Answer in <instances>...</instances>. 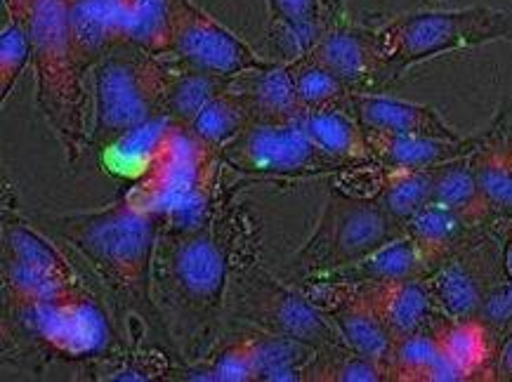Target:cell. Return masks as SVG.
<instances>
[{"label":"cell","instance_id":"d4e9b609","mask_svg":"<svg viewBox=\"0 0 512 382\" xmlns=\"http://www.w3.org/2000/svg\"><path fill=\"white\" fill-rule=\"evenodd\" d=\"M298 128H303L321 149L336 156L347 166H366L373 163L369 135L364 125L347 109L307 111L298 118Z\"/></svg>","mask_w":512,"mask_h":382},{"label":"cell","instance_id":"52a82bcc","mask_svg":"<svg viewBox=\"0 0 512 382\" xmlns=\"http://www.w3.org/2000/svg\"><path fill=\"white\" fill-rule=\"evenodd\" d=\"M399 236H404V225L387 215L378 203L333 189L312 234L288 262L286 272L293 281H307L352 265Z\"/></svg>","mask_w":512,"mask_h":382},{"label":"cell","instance_id":"d6a6232c","mask_svg":"<svg viewBox=\"0 0 512 382\" xmlns=\"http://www.w3.org/2000/svg\"><path fill=\"white\" fill-rule=\"evenodd\" d=\"M3 288L12 305H50L90 291L83 281H64L3 258Z\"/></svg>","mask_w":512,"mask_h":382},{"label":"cell","instance_id":"7a4b0ae2","mask_svg":"<svg viewBox=\"0 0 512 382\" xmlns=\"http://www.w3.org/2000/svg\"><path fill=\"white\" fill-rule=\"evenodd\" d=\"M48 227L88 262L118 307L140 316L144 326L159 331L170 347L152 293L154 253L161 234L152 215L121 199L107 208L50 215Z\"/></svg>","mask_w":512,"mask_h":382},{"label":"cell","instance_id":"f1b7e54d","mask_svg":"<svg viewBox=\"0 0 512 382\" xmlns=\"http://www.w3.org/2000/svg\"><path fill=\"white\" fill-rule=\"evenodd\" d=\"M501 130L503 128H498L472 154V170H475L477 184L494 215V222L501 220L512 225V156Z\"/></svg>","mask_w":512,"mask_h":382},{"label":"cell","instance_id":"277c9868","mask_svg":"<svg viewBox=\"0 0 512 382\" xmlns=\"http://www.w3.org/2000/svg\"><path fill=\"white\" fill-rule=\"evenodd\" d=\"M491 43H512V12L489 5L404 12L376 29L380 83L385 90L411 67Z\"/></svg>","mask_w":512,"mask_h":382},{"label":"cell","instance_id":"ee69618b","mask_svg":"<svg viewBox=\"0 0 512 382\" xmlns=\"http://www.w3.org/2000/svg\"><path fill=\"white\" fill-rule=\"evenodd\" d=\"M505 144H508V149H510V156H512V135H510V137H505Z\"/></svg>","mask_w":512,"mask_h":382},{"label":"cell","instance_id":"2e32d148","mask_svg":"<svg viewBox=\"0 0 512 382\" xmlns=\"http://www.w3.org/2000/svg\"><path fill=\"white\" fill-rule=\"evenodd\" d=\"M350 114L364 125V130L390 135L446 137L456 140L458 130L430 104L406 102L380 92H352Z\"/></svg>","mask_w":512,"mask_h":382},{"label":"cell","instance_id":"d6986e66","mask_svg":"<svg viewBox=\"0 0 512 382\" xmlns=\"http://www.w3.org/2000/svg\"><path fill=\"white\" fill-rule=\"evenodd\" d=\"M229 90L239 97L253 123H298L305 114L293 92L286 62L234 76Z\"/></svg>","mask_w":512,"mask_h":382},{"label":"cell","instance_id":"f546056e","mask_svg":"<svg viewBox=\"0 0 512 382\" xmlns=\"http://www.w3.org/2000/svg\"><path fill=\"white\" fill-rule=\"evenodd\" d=\"M123 43L154 57H168L173 48V8L170 0H126Z\"/></svg>","mask_w":512,"mask_h":382},{"label":"cell","instance_id":"836d02e7","mask_svg":"<svg viewBox=\"0 0 512 382\" xmlns=\"http://www.w3.org/2000/svg\"><path fill=\"white\" fill-rule=\"evenodd\" d=\"M251 123L253 121L244 104L227 88L201 109V114L194 118L189 130L206 147L222 151V147H227L229 142L236 140Z\"/></svg>","mask_w":512,"mask_h":382},{"label":"cell","instance_id":"ac0fdd59","mask_svg":"<svg viewBox=\"0 0 512 382\" xmlns=\"http://www.w3.org/2000/svg\"><path fill=\"white\" fill-rule=\"evenodd\" d=\"M366 291H369L380 319L390 328L392 338L437 328L446 319L425 276L423 279L383 283V286H366Z\"/></svg>","mask_w":512,"mask_h":382},{"label":"cell","instance_id":"ab89813d","mask_svg":"<svg viewBox=\"0 0 512 382\" xmlns=\"http://www.w3.org/2000/svg\"><path fill=\"white\" fill-rule=\"evenodd\" d=\"M36 0H3L5 10H8V17L15 19V22L29 24L31 12H34Z\"/></svg>","mask_w":512,"mask_h":382},{"label":"cell","instance_id":"cb8c5ba5","mask_svg":"<svg viewBox=\"0 0 512 382\" xmlns=\"http://www.w3.org/2000/svg\"><path fill=\"white\" fill-rule=\"evenodd\" d=\"M385 371L387 378L399 382H468L444 357L435 328L395 338L387 354Z\"/></svg>","mask_w":512,"mask_h":382},{"label":"cell","instance_id":"60d3db41","mask_svg":"<svg viewBox=\"0 0 512 382\" xmlns=\"http://www.w3.org/2000/svg\"><path fill=\"white\" fill-rule=\"evenodd\" d=\"M498 380L512 382V335L501 345V352H498V366H496Z\"/></svg>","mask_w":512,"mask_h":382},{"label":"cell","instance_id":"3957f363","mask_svg":"<svg viewBox=\"0 0 512 382\" xmlns=\"http://www.w3.org/2000/svg\"><path fill=\"white\" fill-rule=\"evenodd\" d=\"M29 31L38 111L62 144L67 161L76 163L90 147L93 92L85 88V74L71 50L64 0H36Z\"/></svg>","mask_w":512,"mask_h":382},{"label":"cell","instance_id":"4fadbf2b","mask_svg":"<svg viewBox=\"0 0 512 382\" xmlns=\"http://www.w3.org/2000/svg\"><path fill=\"white\" fill-rule=\"evenodd\" d=\"M187 133L189 128L177 125L173 118L156 114L97 149L100 166L114 180L135 184L170 161L180 144L185 142Z\"/></svg>","mask_w":512,"mask_h":382},{"label":"cell","instance_id":"4316f807","mask_svg":"<svg viewBox=\"0 0 512 382\" xmlns=\"http://www.w3.org/2000/svg\"><path fill=\"white\" fill-rule=\"evenodd\" d=\"M246 338L253 354L255 380L262 382L307 380L312 361L319 354V349L305 345V342L286 338V335L255 331V328L246 333Z\"/></svg>","mask_w":512,"mask_h":382},{"label":"cell","instance_id":"6da1fadb","mask_svg":"<svg viewBox=\"0 0 512 382\" xmlns=\"http://www.w3.org/2000/svg\"><path fill=\"white\" fill-rule=\"evenodd\" d=\"M234 222L218 215L187 234H159L152 293L175 357L199 361L218 338L232 286Z\"/></svg>","mask_w":512,"mask_h":382},{"label":"cell","instance_id":"7c38bea8","mask_svg":"<svg viewBox=\"0 0 512 382\" xmlns=\"http://www.w3.org/2000/svg\"><path fill=\"white\" fill-rule=\"evenodd\" d=\"M503 276V246L482 234L428 272L425 281L449 319H477L489 288Z\"/></svg>","mask_w":512,"mask_h":382},{"label":"cell","instance_id":"9c48e42d","mask_svg":"<svg viewBox=\"0 0 512 382\" xmlns=\"http://www.w3.org/2000/svg\"><path fill=\"white\" fill-rule=\"evenodd\" d=\"M222 163L248 177H321L343 173L347 163L319 147L295 123H251L220 151Z\"/></svg>","mask_w":512,"mask_h":382},{"label":"cell","instance_id":"e575fe53","mask_svg":"<svg viewBox=\"0 0 512 382\" xmlns=\"http://www.w3.org/2000/svg\"><path fill=\"white\" fill-rule=\"evenodd\" d=\"M180 378L201 382H253L255 366L248 338L241 335V340L220 347V352L208 354L199 361H189L180 368Z\"/></svg>","mask_w":512,"mask_h":382},{"label":"cell","instance_id":"83f0119b","mask_svg":"<svg viewBox=\"0 0 512 382\" xmlns=\"http://www.w3.org/2000/svg\"><path fill=\"white\" fill-rule=\"evenodd\" d=\"M432 203L454 210L475 227L487 229V225L494 222V215H491L482 189L477 184L475 170H472V156H463L451 163H444V166H437Z\"/></svg>","mask_w":512,"mask_h":382},{"label":"cell","instance_id":"5b68a950","mask_svg":"<svg viewBox=\"0 0 512 382\" xmlns=\"http://www.w3.org/2000/svg\"><path fill=\"white\" fill-rule=\"evenodd\" d=\"M222 166L220 151L206 147L189 130L175 156L156 173L130 184L123 199L152 215L161 232H196L220 215Z\"/></svg>","mask_w":512,"mask_h":382},{"label":"cell","instance_id":"e0dca14e","mask_svg":"<svg viewBox=\"0 0 512 382\" xmlns=\"http://www.w3.org/2000/svg\"><path fill=\"white\" fill-rule=\"evenodd\" d=\"M71 50L83 74L123 43L126 0H64Z\"/></svg>","mask_w":512,"mask_h":382},{"label":"cell","instance_id":"9a60e30c","mask_svg":"<svg viewBox=\"0 0 512 382\" xmlns=\"http://www.w3.org/2000/svg\"><path fill=\"white\" fill-rule=\"evenodd\" d=\"M498 128L501 125L494 123L487 130H482V133L472 137H456V140H446V137L390 135L376 133V130H366V135H369L373 163H378V166L399 170H428L456 161V158L472 156Z\"/></svg>","mask_w":512,"mask_h":382},{"label":"cell","instance_id":"b9f144b4","mask_svg":"<svg viewBox=\"0 0 512 382\" xmlns=\"http://www.w3.org/2000/svg\"><path fill=\"white\" fill-rule=\"evenodd\" d=\"M321 5H324V17H326V24H336V22H343L345 19V0H321Z\"/></svg>","mask_w":512,"mask_h":382},{"label":"cell","instance_id":"44dd1931","mask_svg":"<svg viewBox=\"0 0 512 382\" xmlns=\"http://www.w3.org/2000/svg\"><path fill=\"white\" fill-rule=\"evenodd\" d=\"M404 234L416 243L420 258H423L428 272H432L437 265H442L444 260H449L451 255H456L458 250L468 246V243L487 234V229L470 225L465 217L439 206V203H430V206H425L418 215H413L406 222Z\"/></svg>","mask_w":512,"mask_h":382},{"label":"cell","instance_id":"1f68e13d","mask_svg":"<svg viewBox=\"0 0 512 382\" xmlns=\"http://www.w3.org/2000/svg\"><path fill=\"white\" fill-rule=\"evenodd\" d=\"M232 78L206 74V71L180 69L177 74H170L166 95L161 102V114L173 118L177 125L189 128L194 118L201 114V109L218 97L220 92L229 88Z\"/></svg>","mask_w":512,"mask_h":382},{"label":"cell","instance_id":"8992f818","mask_svg":"<svg viewBox=\"0 0 512 382\" xmlns=\"http://www.w3.org/2000/svg\"><path fill=\"white\" fill-rule=\"evenodd\" d=\"M93 78V130L90 147L100 149L156 114L166 95L170 71L163 57L121 43L90 71Z\"/></svg>","mask_w":512,"mask_h":382},{"label":"cell","instance_id":"7bdbcfd3","mask_svg":"<svg viewBox=\"0 0 512 382\" xmlns=\"http://www.w3.org/2000/svg\"><path fill=\"white\" fill-rule=\"evenodd\" d=\"M503 272L512 281V232L503 241Z\"/></svg>","mask_w":512,"mask_h":382},{"label":"cell","instance_id":"ba28073f","mask_svg":"<svg viewBox=\"0 0 512 382\" xmlns=\"http://www.w3.org/2000/svg\"><path fill=\"white\" fill-rule=\"evenodd\" d=\"M225 316L255 331L300 340L314 349L345 345L328 316L300 286L274 279L265 269H248L232 279Z\"/></svg>","mask_w":512,"mask_h":382},{"label":"cell","instance_id":"d590c367","mask_svg":"<svg viewBox=\"0 0 512 382\" xmlns=\"http://www.w3.org/2000/svg\"><path fill=\"white\" fill-rule=\"evenodd\" d=\"M307 380L324 382H383L387 371L383 364L373 361L364 354L354 352L347 345H333L328 349H319L317 359L312 361Z\"/></svg>","mask_w":512,"mask_h":382},{"label":"cell","instance_id":"8fae6325","mask_svg":"<svg viewBox=\"0 0 512 382\" xmlns=\"http://www.w3.org/2000/svg\"><path fill=\"white\" fill-rule=\"evenodd\" d=\"M19 321L52 354L64 359L107 357L116 347V333L107 309L90 291L50 305H12Z\"/></svg>","mask_w":512,"mask_h":382},{"label":"cell","instance_id":"74e56055","mask_svg":"<svg viewBox=\"0 0 512 382\" xmlns=\"http://www.w3.org/2000/svg\"><path fill=\"white\" fill-rule=\"evenodd\" d=\"M477 319L489 328L491 335L503 345L512 335V281L503 276L489 288L487 298L482 302Z\"/></svg>","mask_w":512,"mask_h":382},{"label":"cell","instance_id":"7402d4cb","mask_svg":"<svg viewBox=\"0 0 512 382\" xmlns=\"http://www.w3.org/2000/svg\"><path fill=\"white\" fill-rule=\"evenodd\" d=\"M267 41L272 52L284 55L286 62L307 55L328 24L321 0H265Z\"/></svg>","mask_w":512,"mask_h":382},{"label":"cell","instance_id":"603a6c76","mask_svg":"<svg viewBox=\"0 0 512 382\" xmlns=\"http://www.w3.org/2000/svg\"><path fill=\"white\" fill-rule=\"evenodd\" d=\"M444 357L465 375V380H498L501 345L479 319H446L435 328Z\"/></svg>","mask_w":512,"mask_h":382},{"label":"cell","instance_id":"f35d334b","mask_svg":"<svg viewBox=\"0 0 512 382\" xmlns=\"http://www.w3.org/2000/svg\"><path fill=\"white\" fill-rule=\"evenodd\" d=\"M170 364L166 352H144L130 357H116L114 366L104 368L107 380H152L168 373Z\"/></svg>","mask_w":512,"mask_h":382},{"label":"cell","instance_id":"5bb4252c","mask_svg":"<svg viewBox=\"0 0 512 382\" xmlns=\"http://www.w3.org/2000/svg\"><path fill=\"white\" fill-rule=\"evenodd\" d=\"M307 55L324 64L352 92H383L376 29L347 24L343 19L328 26Z\"/></svg>","mask_w":512,"mask_h":382},{"label":"cell","instance_id":"ffe728a7","mask_svg":"<svg viewBox=\"0 0 512 382\" xmlns=\"http://www.w3.org/2000/svg\"><path fill=\"white\" fill-rule=\"evenodd\" d=\"M425 274H428V267H425L423 258H420L416 243L404 234L397 241L378 248L376 253L352 262V265L312 276L307 281L343 283V286H383V283L423 279Z\"/></svg>","mask_w":512,"mask_h":382},{"label":"cell","instance_id":"8d00e7d4","mask_svg":"<svg viewBox=\"0 0 512 382\" xmlns=\"http://www.w3.org/2000/svg\"><path fill=\"white\" fill-rule=\"evenodd\" d=\"M31 57H34V43H31L29 24L8 17L0 31V102L3 104L8 102L24 69L29 67Z\"/></svg>","mask_w":512,"mask_h":382},{"label":"cell","instance_id":"4dcf8cb0","mask_svg":"<svg viewBox=\"0 0 512 382\" xmlns=\"http://www.w3.org/2000/svg\"><path fill=\"white\" fill-rule=\"evenodd\" d=\"M288 76L295 97H298L300 107L307 111H331V109H347L350 111L352 90L333 76L324 64L310 55H300L286 62Z\"/></svg>","mask_w":512,"mask_h":382},{"label":"cell","instance_id":"484cf974","mask_svg":"<svg viewBox=\"0 0 512 382\" xmlns=\"http://www.w3.org/2000/svg\"><path fill=\"white\" fill-rule=\"evenodd\" d=\"M3 258H10L34 272L57 276L64 281H83L67 255L59 250L43 232L19 217L5 213L3 220Z\"/></svg>","mask_w":512,"mask_h":382},{"label":"cell","instance_id":"30bf717a","mask_svg":"<svg viewBox=\"0 0 512 382\" xmlns=\"http://www.w3.org/2000/svg\"><path fill=\"white\" fill-rule=\"evenodd\" d=\"M173 8V48L170 55L180 69L234 78L246 71L269 69L277 59L258 55L253 45L210 17L194 0H170Z\"/></svg>","mask_w":512,"mask_h":382}]
</instances>
